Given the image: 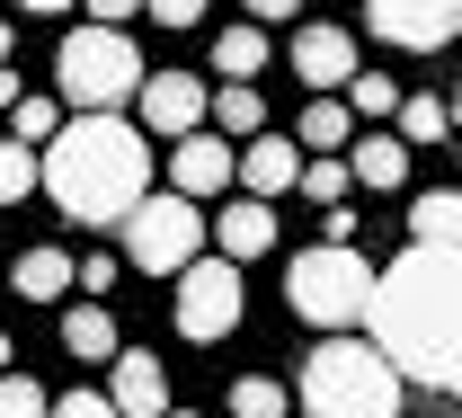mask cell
Segmentation results:
<instances>
[{"instance_id": "obj_3", "label": "cell", "mask_w": 462, "mask_h": 418, "mask_svg": "<svg viewBox=\"0 0 462 418\" xmlns=\"http://www.w3.org/2000/svg\"><path fill=\"white\" fill-rule=\"evenodd\" d=\"M401 365L383 357L374 339H356V330H329L311 365H302V383H293V410L302 418H401Z\"/></svg>"}, {"instance_id": "obj_14", "label": "cell", "mask_w": 462, "mask_h": 418, "mask_svg": "<svg viewBox=\"0 0 462 418\" xmlns=\"http://www.w3.org/2000/svg\"><path fill=\"white\" fill-rule=\"evenodd\" d=\"M214 249L240 258V267L267 258V249H276V205H267V196H231L223 214H214Z\"/></svg>"}, {"instance_id": "obj_4", "label": "cell", "mask_w": 462, "mask_h": 418, "mask_svg": "<svg viewBox=\"0 0 462 418\" xmlns=\"http://www.w3.org/2000/svg\"><path fill=\"white\" fill-rule=\"evenodd\" d=\"M54 80L62 98H71V116H116L125 98H143V80H152V62H143V45L125 36V27H71L54 54Z\"/></svg>"}, {"instance_id": "obj_32", "label": "cell", "mask_w": 462, "mask_h": 418, "mask_svg": "<svg viewBox=\"0 0 462 418\" xmlns=\"http://www.w3.org/2000/svg\"><path fill=\"white\" fill-rule=\"evenodd\" d=\"M320 240H356V214L346 205H320Z\"/></svg>"}, {"instance_id": "obj_33", "label": "cell", "mask_w": 462, "mask_h": 418, "mask_svg": "<svg viewBox=\"0 0 462 418\" xmlns=\"http://www.w3.org/2000/svg\"><path fill=\"white\" fill-rule=\"evenodd\" d=\"M80 9H98V27H125V18H134L143 0H80Z\"/></svg>"}, {"instance_id": "obj_15", "label": "cell", "mask_w": 462, "mask_h": 418, "mask_svg": "<svg viewBox=\"0 0 462 418\" xmlns=\"http://www.w3.org/2000/svg\"><path fill=\"white\" fill-rule=\"evenodd\" d=\"M346 170H356V187H409V143L392 125H374V134L346 143Z\"/></svg>"}, {"instance_id": "obj_13", "label": "cell", "mask_w": 462, "mask_h": 418, "mask_svg": "<svg viewBox=\"0 0 462 418\" xmlns=\"http://www.w3.org/2000/svg\"><path fill=\"white\" fill-rule=\"evenodd\" d=\"M107 401L125 418H161V410H170V374H161V357L116 348V357H107Z\"/></svg>"}, {"instance_id": "obj_25", "label": "cell", "mask_w": 462, "mask_h": 418, "mask_svg": "<svg viewBox=\"0 0 462 418\" xmlns=\"http://www.w3.org/2000/svg\"><path fill=\"white\" fill-rule=\"evenodd\" d=\"M231 418H293V392L267 383V374H240L231 383Z\"/></svg>"}, {"instance_id": "obj_8", "label": "cell", "mask_w": 462, "mask_h": 418, "mask_svg": "<svg viewBox=\"0 0 462 418\" xmlns=\"http://www.w3.org/2000/svg\"><path fill=\"white\" fill-rule=\"evenodd\" d=\"M365 27L392 54H436L462 36V0H365Z\"/></svg>"}, {"instance_id": "obj_21", "label": "cell", "mask_w": 462, "mask_h": 418, "mask_svg": "<svg viewBox=\"0 0 462 418\" xmlns=\"http://www.w3.org/2000/svg\"><path fill=\"white\" fill-rule=\"evenodd\" d=\"M409 240H462V187H427L409 205Z\"/></svg>"}, {"instance_id": "obj_30", "label": "cell", "mask_w": 462, "mask_h": 418, "mask_svg": "<svg viewBox=\"0 0 462 418\" xmlns=\"http://www.w3.org/2000/svg\"><path fill=\"white\" fill-rule=\"evenodd\" d=\"M214 0H143V18H161V27H196Z\"/></svg>"}, {"instance_id": "obj_38", "label": "cell", "mask_w": 462, "mask_h": 418, "mask_svg": "<svg viewBox=\"0 0 462 418\" xmlns=\"http://www.w3.org/2000/svg\"><path fill=\"white\" fill-rule=\"evenodd\" d=\"M0 374H9V330H0Z\"/></svg>"}, {"instance_id": "obj_12", "label": "cell", "mask_w": 462, "mask_h": 418, "mask_svg": "<svg viewBox=\"0 0 462 418\" xmlns=\"http://www.w3.org/2000/svg\"><path fill=\"white\" fill-rule=\"evenodd\" d=\"M285 54H293V71H302L311 89H346V80L365 71L346 27H293V45H285Z\"/></svg>"}, {"instance_id": "obj_20", "label": "cell", "mask_w": 462, "mask_h": 418, "mask_svg": "<svg viewBox=\"0 0 462 418\" xmlns=\"http://www.w3.org/2000/svg\"><path fill=\"white\" fill-rule=\"evenodd\" d=\"M214 71H223V80H258V71H267V27H258V18L223 27V36H214Z\"/></svg>"}, {"instance_id": "obj_22", "label": "cell", "mask_w": 462, "mask_h": 418, "mask_svg": "<svg viewBox=\"0 0 462 418\" xmlns=\"http://www.w3.org/2000/svg\"><path fill=\"white\" fill-rule=\"evenodd\" d=\"M392 134H401L409 152H427V143H445V134H454V107H445V98H401Z\"/></svg>"}, {"instance_id": "obj_6", "label": "cell", "mask_w": 462, "mask_h": 418, "mask_svg": "<svg viewBox=\"0 0 462 418\" xmlns=\"http://www.w3.org/2000/svg\"><path fill=\"white\" fill-rule=\"evenodd\" d=\"M116 232H125V258H134L143 276H178V267H196V258H205L214 214H205L196 196H178V187H152Z\"/></svg>"}, {"instance_id": "obj_16", "label": "cell", "mask_w": 462, "mask_h": 418, "mask_svg": "<svg viewBox=\"0 0 462 418\" xmlns=\"http://www.w3.org/2000/svg\"><path fill=\"white\" fill-rule=\"evenodd\" d=\"M293 143H302V152H346V143H356V107H346V89H311Z\"/></svg>"}, {"instance_id": "obj_1", "label": "cell", "mask_w": 462, "mask_h": 418, "mask_svg": "<svg viewBox=\"0 0 462 418\" xmlns=\"http://www.w3.org/2000/svg\"><path fill=\"white\" fill-rule=\"evenodd\" d=\"M365 339L401 365V383L462 392V240H409L392 267H374Z\"/></svg>"}, {"instance_id": "obj_40", "label": "cell", "mask_w": 462, "mask_h": 418, "mask_svg": "<svg viewBox=\"0 0 462 418\" xmlns=\"http://www.w3.org/2000/svg\"><path fill=\"white\" fill-rule=\"evenodd\" d=\"M454 125H462V98H454Z\"/></svg>"}, {"instance_id": "obj_39", "label": "cell", "mask_w": 462, "mask_h": 418, "mask_svg": "<svg viewBox=\"0 0 462 418\" xmlns=\"http://www.w3.org/2000/svg\"><path fill=\"white\" fill-rule=\"evenodd\" d=\"M161 418H196V410H161Z\"/></svg>"}, {"instance_id": "obj_28", "label": "cell", "mask_w": 462, "mask_h": 418, "mask_svg": "<svg viewBox=\"0 0 462 418\" xmlns=\"http://www.w3.org/2000/svg\"><path fill=\"white\" fill-rule=\"evenodd\" d=\"M0 418H54V401H45L27 374H0Z\"/></svg>"}, {"instance_id": "obj_11", "label": "cell", "mask_w": 462, "mask_h": 418, "mask_svg": "<svg viewBox=\"0 0 462 418\" xmlns=\"http://www.w3.org/2000/svg\"><path fill=\"white\" fill-rule=\"evenodd\" d=\"M293 187H302V143L293 134H249L240 143V196H267L276 205Z\"/></svg>"}, {"instance_id": "obj_9", "label": "cell", "mask_w": 462, "mask_h": 418, "mask_svg": "<svg viewBox=\"0 0 462 418\" xmlns=\"http://www.w3.org/2000/svg\"><path fill=\"white\" fill-rule=\"evenodd\" d=\"M170 187L178 196H223V187H240V143L231 134H214V125H196V134H178L170 143Z\"/></svg>"}, {"instance_id": "obj_35", "label": "cell", "mask_w": 462, "mask_h": 418, "mask_svg": "<svg viewBox=\"0 0 462 418\" xmlns=\"http://www.w3.org/2000/svg\"><path fill=\"white\" fill-rule=\"evenodd\" d=\"M18 98H27V89H18V71H9V62H0V116H9V107H18Z\"/></svg>"}, {"instance_id": "obj_2", "label": "cell", "mask_w": 462, "mask_h": 418, "mask_svg": "<svg viewBox=\"0 0 462 418\" xmlns=\"http://www.w3.org/2000/svg\"><path fill=\"white\" fill-rule=\"evenodd\" d=\"M152 134L134 116H71L45 143V196H54L71 223H125L143 196H152Z\"/></svg>"}, {"instance_id": "obj_34", "label": "cell", "mask_w": 462, "mask_h": 418, "mask_svg": "<svg viewBox=\"0 0 462 418\" xmlns=\"http://www.w3.org/2000/svg\"><path fill=\"white\" fill-rule=\"evenodd\" d=\"M240 9H249V18H258V27H267V18H293V9H302V0H240Z\"/></svg>"}, {"instance_id": "obj_17", "label": "cell", "mask_w": 462, "mask_h": 418, "mask_svg": "<svg viewBox=\"0 0 462 418\" xmlns=\"http://www.w3.org/2000/svg\"><path fill=\"white\" fill-rule=\"evenodd\" d=\"M9 285H18L27 302H54V294H71V285H80V258H62V249H18Z\"/></svg>"}, {"instance_id": "obj_37", "label": "cell", "mask_w": 462, "mask_h": 418, "mask_svg": "<svg viewBox=\"0 0 462 418\" xmlns=\"http://www.w3.org/2000/svg\"><path fill=\"white\" fill-rule=\"evenodd\" d=\"M0 62H9V18H0Z\"/></svg>"}, {"instance_id": "obj_7", "label": "cell", "mask_w": 462, "mask_h": 418, "mask_svg": "<svg viewBox=\"0 0 462 418\" xmlns=\"http://www.w3.org/2000/svg\"><path fill=\"white\" fill-rule=\"evenodd\" d=\"M178 294H170V320H178V339H196V348H214V339H231L240 330V258H196V267H178L170 276Z\"/></svg>"}, {"instance_id": "obj_18", "label": "cell", "mask_w": 462, "mask_h": 418, "mask_svg": "<svg viewBox=\"0 0 462 418\" xmlns=\"http://www.w3.org/2000/svg\"><path fill=\"white\" fill-rule=\"evenodd\" d=\"M62 348L80 365H107L116 357V311L107 302H71V311H62Z\"/></svg>"}, {"instance_id": "obj_19", "label": "cell", "mask_w": 462, "mask_h": 418, "mask_svg": "<svg viewBox=\"0 0 462 418\" xmlns=\"http://www.w3.org/2000/svg\"><path fill=\"white\" fill-rule=\"evenodd\" d=\"M214 134H231V143H249V134H267V98H258V80H223L214 89Z\"/></svg>"}, {"instance_id": "obj_27", "label": "cell", "mask_w": 462, "mask_h": 418, "mask_svg": "<svg viewBox=\"0 0 462 418\" xmlns=\"http://www.w3.org/2000/svg\"><path fill=\"white\" fill-rule=\"evenodd\" d=\"M346 187H356V170H346L338 152H320V161H302V196H311V205H346Z\"/></svg>"}, {"instance_id": "obj_23", "label": "cell", "mask_w": 462, "mask_h": 418, "mask_svg": "<svg viewBox=\"0 0 462 418\" xmlns=\"http://www.w3.org/2000/svg\"><path fill=\"white\" fill-rule=\"evenodd\" d=\"M36 187H45V152H27V143L9 134V143H0V205H27Z\"/></svg>"}, {"instance_id": "obj_29", "label": "cell", "mask_w": 462, "mask_h": 418, "mask_svg": "<svg viewBox=\"0 0 462 418\" xmlns=\"http://www.w3.org/2000/svg\"><path fill=\"white\" fill-rule=\"evenodd\" d=\"M54 418H125V410H116L107 392H62V401H54Z\"/></svg>"}, {"instance_id": "obj_5", "label": "cell", "mask_w": 462, "mask_h": 418, "mask_svg": "<svg viewBox=\"0 0 462 418\" xmlns=\"http://www.w3.org/2000/svg\"><path fill=\"white\" fill-rule=\"evenodd\" d=\"M285 302L293 320H311L320 339L329 330H365V302H374V258L356 240H311L285 267Z\"/></svg>"}, {"instance_id": "obj_26", "label": "cell", "mask_w": 462, "mask_h": 418, "mask_svg": "<svg viewBox=\"0 0 462 418\" xmlns=\"http://www.w3.org/2000/svg\"><path fill=\"white\" fill-rule=\"evenodd\" d=\"M9 134H18L27 152H45V143L62 134V107L54 98H18V107H9Z\"/></svg>"}, {"instance_id": "obj_10", "label": "cell", "mask_w": 462, "mask_h": 418, "mask_svg": "<svg viewBox=\"0 0 462 418\" xmlns=\"http://www.w3.org/2000/svg\"><path fill=\"white\" fill-rule=\"evenodd\" d=\"M134 107H143V134H161V143H178V134H196V125L214 116V89H205L196 71H152Z\"/></svg>"}, {"instance_id": "obj_36", "label": "cell", "mask_w": 462, "mask_h": 418, "mask_svg": "<svg viewBox=\"0 0 462 418\" xmlns=\"http://www.w3.org/2000/svg\"><path fill=\"white\" fill-rule=\"evenodd\" d=\"M18 9H36V18H54V9H80V0H18Z\"/></svg>"}, {"instance_id": "obj_31", "label": "cell", "mask_w": 462, "mask_h": 418, "mask_svg": "<svg viewBox=\"0 0 462 418\" xmlns=\"http://www.w3.org/2000/svg\"><path fill=\"white\" fill-rule=\"evenodd\" d=\"M80 285H89V294H98V302L116 294V258H107V249H98V258H80Z\"/></svg>"}, {"instance_id": "obj_24", "label": "cell", "mask_w": 462, "mask_h": 418, "mask_svg": "<svg viewBox=\"0 0 462 418\" xmlns=\"http://www.w3.org/2000/svg\"><path fill=\"white\" fill-rule=\"evenodd\" d=\"M346 107H356V125H392V116H401L392 71H356V80H346Z\"/></svg>"}]
</instances>
